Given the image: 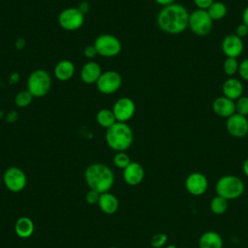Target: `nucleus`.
Here are the masks:
<instances>
[{
    "mask_svg": "<svg viewBox=\"0 0 248 248\" xmlns=\"http://www.w3.org/2000/svg\"><path fill=\"white\" fill-rule=\"evenodd\" d=\"M189 16L190 14L183 5L172 3L161 9L157 16V24L168 34H180L188 27Z\"/></svg>",
    "mask_w": 248,
    "mask_h": 248,
    "instance_id": "1",
    "label": "nucleus"
},
{
    "mask_svg": "<svg viewBox=\"0 0 248 248\" xmlns=\"http://www.w3.org/2000/svg\"><path fill=\"white\" fill-rule=\"evenodd\" d=\"M84 178L88 187L99 194L108 192L114 182L112 170L102 163L89 165L84 171Z\"/></svg>",
    "mask_w": 248,
    "mask_h": 248,
    "instance_id": "2",
    "label": "nucleus"
},
{
    "mask_svg": "<svg viewBox=\"0 0 248 248\" xmlns=\"http://www.w3.org/2000/svg\"><path fill=\"white\" fill-rule=\"evenodd\" d=\"M106 140L112 150L117 152L125 151L133 142V131L126 122L116 121L107 129Z\"/></svg>",
    "mask_w": 248,
    "mask_h": 248,
    "instance_id": "3",
    "label": "nucleus"
},
{
    "mask_svg": "<svg viewBox=\"0 0 248 248\" xmlns=\"http://www.w3.org/2000/svg\"><path fill=\"white\" fill-rule=\"evenodd\" d=\"M27 90L35 98H41L46 96L51 87L50 75L42 69L33 71L27 78Z\"/></svg>",
    "mask_w": 248,
    "mask_h": 248,
    "instance_id": "4",
    "label": "nucleus"
},
{
    "mask_svg": "<svg viewBox=\"0 0 248 248\" xmlns=\"http://www.w3.org/2000/svg\"><path fill=\"white\" fill-rule=\"evenodd\" d=\"M244 184L235 175H224L216 183V192L226 200H233L242 195Z\"/></svg>",
    "mask_w": 248,
    "mask_h": 248,
    "instance_id": "5",
    "label": "nucleus"
},
{
    "mask_svg": "<svg viewBox=\"0 0 248 248\" xmlns=\"http://www.w3.org/2000/svg\"><path fill=\"white\" fill-rule=\"evenodd\" d=\"M213 20L206 10L196 9L190 14L188 27L195 35L199 37H205L211 32Z\"/></svg>",
    "mask_w": 248,
    "mask_h": 248,
    "instance_id": "6",
    "label": "nucleus"
},
{
    "mask_svg": "<svg viewBox=\"0 0 248 248\" xmlns=\"http://www.w3.org/2000/svg\"><path fill=\"white\" fill-rule=\"evenodd\" d=\"M93 45L98 54L105 57L116 56L122 49L120 40L111 34H101L95 39Z\"/></svg>",
    "mask_w": 248,
    "mask_h": 248,
    "instance_id": "7",
    "label": "nucleus"
},
{
    "mask_svg": "<svg viewBox=\"0 0 248 248\" xmlns=\"http://www.w3.org/2000/svg\"><path fill=\"white\" fill-rule=\"evenodd\" d=\"M60 27L67 31H76L84 23V14L78 8H66L58 16Z\"/></svg>",
    "mask_w": 248,
    "mask_h": 248,
    "instance_id": "8",
    "label": "nucleus"
},
{
    "mask_svg": "<svg viewBox=\"0 0 248 248\" xmlns=\"http://www.w3.org/2000/svg\"><path fill=\"white\" fill-rule=\"evenodd\" d=\"M122 85V78L119 73L115 71H106L100 76L96 82L97 89L106 95L115 93Z\"/></svg>",
    "mask_w": 248,
    "mask_h": 248,
    "instance_id": "9",
    "label": "nucleus"
},
{
    "mask_svg": "<svg viewBox=\"0 0 248 248\" xmlns=\"http://www.w3.org/2000/svg\"><path fill=\"white\" fill-rule=\"evenodd\" d=\"M3 181L7 189L12 192H20L27 183V177L24 171L17 167L7 169L3 175Z\"/></svg>",
    "mask_w": 248,
    "mask_h": 248,
    "instance_id": "10",
    "label": "nucleus"
},
{
    "mask_svg": "<svg viewBox=\"0 0 248 248\" xmlns=\"http://www.w3.org/2000/svg\"><path fill=\"white\" fill-rule=\"evenodd\" d=\"M112 112L118 122H127L136 112V105L129 97L119 98L113 105Z\"/></svg>",
    "mask_w": 248,
    "mask_h": 248,
    "instance_id": "11",
    "label": "nucleus"
},
{
    "mask_svg": "<svg viewBox=\"0 0 248 248\" xmlns=\"http://www.w3.org/2000/svg\"><path fill=\"white\" fill-rule=\"evenodd\" d=\"M228 133L234 138H244L248 134V120L246 116L233 113L226 120Z\"/></svg>",
    "mask_w": 248,
    "mask_h": 248,
    "instance_id": "12",
    "label": "nucleus"
},
{
    "mask_svg": "<svg viewBox=\"0 0 248 248\" xmlns=\"http://www.w3.org/2000/svg\"><path fill=\"white\" fill-rule=\"evenodd\" d=\"M221 48L227 57L237 58L243 52V41L235 34H228L222 40Z\"/></svg>",
    "mask_w": 248,
    "mask_h": 248,
    "instance_id": "13",
    "label": "nucleus"
},
{
    "mask_svg": "<svg viewBox=\"0 0 248 248\" xmlns=\"http://www.w3.org/2000/svg\"><path fill=\"white\" fill-rule=\"evenodd\" d=\"M185 186L190 194L201 196L207 190V178L201 172H193L186 178Z\"/></svg>",
    "mask_w": 248,
    "mask_h": 248,
    "instance_id": "14",
    "label": "nucleus"
},
{
    "mask_svg": "<svg viewBox=\"0 0 248 248\" xmlns=\"http://www.w3.org/2000/svg\"><path fill=\"white\" fill-rule=\"evenodd\" d=\"M213 112L223 118H229L235 113V102L225 97L219 96L212 103Z\"/></svg>",
    "mask_w": 248,
    "mask_h": 248,
    "instance_id": "15",
    "label": "nucleus"
},
{
    "mask_svg": "<svg viewBox=\"0 0 248 248\" xmlns=\"http://www.w3.org/2000/svg\"><path fill=\"white\" fill-rule=\"evenodd\" d=\"M144 177L143 167L138 162H131L123 170V178L125 182L131 186L140 184Z\"/></svg>",
    "mask_w": 248,
    "mask_h": 248,
    "instance_id": "16",
    "label": "nucleus"
},
{
    "mask_svg": "<svg viewBox=\"0 0 248 248\" xmlns=\"http://www.w3.org/2000/svg\"><path fill=\"white\" fill-rule=\"evenodd\" d=\"M222 92H223V96L232 101H236L238 98L242 96L243 84L236 78H233V77L229 78L224 81L222 85Z\"/></svg>",
    "mask_w": 248,
    "mask_h": 248,
    "instance_id": "17",
    "label": "nucleus"
},
{
    "mask_svg": "<svg viewBox=\"0 0 248 248\" xmlns=\"http://www.w3.org/2000/svg\"><path fill=\"white\" fill-rule=\"evenodd\" d=\"M102 70L97 62L89 61L85 63L80 71V78L86 84L96 83L102 75Z\"/></svg>",
    "mask_w": 248,
    "mask_h": 248,
    "instance_id": "18",
    "label": "nucleus"
},
{
    "mask_svg": "<svg viewBox=\"0 0 248 248\" xmlns=\"http://www.w3.org/2000/svg\"><path fill=\"white\" fill-rule=\"evenodd\" d=\"M53 74L58 80L67 81L75 75V65L71 60H61L55 65Z\"/></svg>",
    "mask_w": 248,
    "mask_h": 248,
    "instance_id": "19",
    "label": "nucleus"
},
{
    "mask_svg": "<svg viewBox=\"0 0 248 248\" xmlns=\"http://www.w3.org/2000/svg\"><path fill=\"white\" fill-rule=\"evenodd\" d=\"M98 204L100 209L106 214H113L114 212L117 211L119 206L118 200L116 199V197L108 192L100 195Z\"/></svg>",
    "mask_w": 248,
    "mask_h": 248,
    "instance_id": "20",
    "label": "nucleus"
},
{
    "mask_svg": "<svg viewBox=\"0 0 248 248\" xmlns=\"http://www.w3.org/2000/svg\"><path fill=\"white\" fill-rule=\"evenodd\" d=\"M200 248H222L223 239L216 232H205L199 240Z\"/></svg>",
    "mask_w": 248,
    "mask_h": 248,
    "instance_id": "21",
    "label": "nucleus"
},
{
    "mask_svg": "<svg viewBox=\"0 0 248 248\" xmlns=\"http://www.w3.org/2000/svg\"><path fill=\"white\" fill-rule=\"evenodd\" d=\"M16 233L21 238H28L34 232V224L28 217L22 216L18 218L15 224Z\"/></svg>",
    "mask_w": 248,
    "mask_h": 248,
    "instance_id": "22",
    "label": "nucleus"
},
{
    "mask_svg": "<svg viewBox=\"0 0 248 248\" xmlns=\"http://www.w3.org/2000/svg\"><path fill=\"white\" fill-rule=\"evenodd\" d=\"M96 121L101 127L108 129L116 122V119L112 109L102 108L96 114Z\"/></svg>",
    "mask_w": 248,
    "mask_h": 248,
    "instance_id": "23",
    "label": "nucleus"
},
{
    "mask_svg": "<svg viewBox=\"0 0 248 248\" xmlns=\"http://www.w3.org/2000/svg\"><path fill=\"white\" fill-rule=\"evenodd\" d=\"M206 11L209 16L211 17V19L213 21H216V20H221L226 16L228 9L225 3L221 1H214L213 4Z\"/></svg>",
    "mask_w": 248,
    "mask_h": 248,
    "instance_id": "24",
    "label": "nucleus"
},
{
    "mask_svg": "<svg viewBox=\"0 0 248 248\" xmlns=\"http://www.w3.org/2000/svg\"><path fill=\"white\" fill-rule=\"evenodd\" d=\"M210 209L214 214H217V215L225 213L226 210L228 209V200L217 195L211 200Z\"/></svg>",
    "mask_w": 248,
    "mask_h": 248,
    "instance_id": "25",
    "label": "nucleus"
},
{
    "mask_svg": "<svg viewBox=\"0 0 248 248\" xmlns=\"http://www.w3.org/2000/svg\"><path fill=\"white\" fill-rule=\"evenodd\" d=\"M33 95L27 90H21L19 91L16 97H15V104L17 108H26L28 107L32 101H33Z\"/></svg>",
    "mask_w": 248,
    "mask_h": 248,
    "instance_id": "26",
    "label": "nucleus"
},
{
    "mask_svg": "<svg viewBox=\"0 0 248 248\" xmlns=\"http://www.w3.org/2000/svg\"><path fill=\"white\" fill-rule=\"evenodd\" d=\"M238 67L239 63L236 58H232V57H227L223 63V70L224 73L232 78L233 77L236 73H238Z\"/></svg>",
    "mask_w": 248,
    "mask_h": 248,
    "instance_id": "27",
    "label": "nucleus"
},
{
    "mask_svg": "<svg viewBox=\"0 0 248 248\" xmlns=\"http://www.w3.org/2000/svg\"><path fill=\"white\" fill-rule=\"evenodd\" d=\"M132 161L130 160V157L128 154H126L124 151L117 152L113 157V163L114 165L119 169H125Z\"/></svg>",
    "mask_w": 248,
    "mask_h": 248,
    "instance_id": "28",
    "label": "nucleus"
},
{
    "mask_svg": "<svg viewBox=\"0 0 248 248\" xmlns=\"http://www.w3.org/2000/svg\"><path fill=\"white\" fill-rule=\"evenodd\" d=\"M235 112L243 116L248 115V96H241L235 101Z\"/></svg>",
    "mask_w": 248,
    "mask_h": 248,
    "instance_id": "29",
    "label": "nucleus"
},
{
    "mask_svg": "<svg viewBox=\"0 0 248 248\" xmlns=\"http://www.w3.org/2000/svg\"><path fill=\"white\" fill-rule=\"evenodd\" d=\"M167 240H168L167 234L163 232H159L152 236L150 243H151V246L154 248H161L166 244Z\"/></svg>",
    "mask_w": 248,
    "mask_h": 248,
    "instance_id": "30",
    "label": "nucleus"
},
{
    "mask_svg": "<svg viewBox=\"0 0 248 248\" xmlns=\"http://www.w3.org/2000/svg\"><path fill=\"white\" fill-rule=\"evenodd\" d=\"M238 75L242 79L248 81V58H245L239 63Z\"/></svg>",
    "mask_w": 248,
    "mask_h": 248,
    "instance_id": "31",
    "label": "nucleus"
},
{
    "mask_svg": "<svg viewBox=\"0 0 248 248\" xmlns=\"http://www.w3.org/2000/svg\"><path fill=\"white\" fill-rule=\"evenodd\" d=\"M100 195L98 192L94 191V190H89L87 193H86V196H85V200L86 202L89 203V204H95V203H98L99 202V199H100Z\"/></svg>",
    "mask_w": 248,
    "mask_h": 248,
    "instance_id": "32",
    "label": "nucleus"
},
{
    "mask_svg": "<svg viewBox=\"0 0 248 248\" xmlns=\"http://www.w3.org/2000/svg\"><path fill=\"white\" fill-rule=\"evenodd\" d=\"M97 54H98V52H97V49H96V47L94 46V45H92V46H85L84 49H83V55H84L86 58H88V59H93V58H95Z\"/></svg>",
    "mask_w": 248,
    "mask_h": 248,
    "instance_id": "33",
    "label": "nucleus"
},
{
    "mask_svg": "<svg viewBox=\"0 0 248 248\" xmlns=\"http://www.w3.org/2000/svg\"><path fill=\"white\" fill-rule=\"evenodd\" d=\"M237 37L243 39L244 37H246L248 35V26H246L243 22L238 24L235 28V33H234Z\"/></svg>",
    "mask_w": 248,
    "mask_h": 248,
    "instance_id": "34",
    "label": "nucleus"
},
{
    "mask_svg": "<svg viewBox=\"0 0 248 248\" xmlns=\"http://www.w3.org/2000/svg\"><path fill=\"white\" fill-rule=\"evenodd\" d=\"M197 9L207 10L214 2V0H193Z\"/></svg>",
    "mask_w": 248,
    "mask_h": 248,
    "instance_id": "35",
    "label": "nucleus"
},
{
    "mask_svg": "<svg viewBox=\"0 0 248 248\" xmlns=\"http://www.w3.org/2000/svg\"><path fill=\"white\" fill-rule=\"evenodd\" d=\"M17 118H18V114H17V112L16 110H10L7 113V115H6V120L9 123L16 122L17 120Z\"/></svg>",
    "mask_w": 248,
    "mask_h": 248,
    "instance_id": "36",
    "label": "nucleus"
},
{
    "mask_svg": "<svg viewBox=\"0 0 248 248\" xmlns=\"http://www.w3.org/2000/svg\"><path fill=\"white\" fill-rule=\"evenodd\" d=\"M16 46L17 49L21 50L25 46V40L23 38H17V40L16 41Z\"/></svg>",
    "mask_w": 248,
    "mask_h": 248,
    "instance_id": "37",
    "label": "nucleus"
},
{
    "mask_svg": "<svg viewBox=\"0 0 248 248\" xmlns=\"http://www.w3.org/2000/svg\"><path fill=\"white\" fill-rule=\"evenodd\" d=\"M242 22L248 26V6H246L242 12Z\"/></svg>",
    "mask_w": 248,
    "mask_h": 248,
    "instance_id": "38",
    "label": "nucleus"
},
{
    "mask_svg": "<svg viewBox=\"0 0 248 248\" xmlns=\"http://www.w3.org/2000/svg\"><path fill=\"white\" fill-rule=\"evenodd\" d=\"M154 1L163 7H166V6H169L172 3H174V0H154Z\"/></svg>",
    "mask_w": 248,
    "mask_h": 248,
    "instance_id": "39",
    "label": "nucleus"
},
{
    "mask_svg": "<svg viewBox=\"0 0 248 248\" xmlns=\"http://www.w3.org/2000/svg\"><path fill=\"white\" fill-rule=\"evenodd\" d=\"M19 78V76L16 73H13L10 77V83H16Z\"/></svg>",
    "mask_w": 248,
    "mask_h": 248,
    "instance_id": "40",
    "label": "nucleus"
},
{
    "mask_svg": "<svg viewBox=\"0 0 248 248\" xmlns=\"http://www.w3.org/2000/svg\"><path fill=\"white\" fill-rule=\"evenodd\" d=\"M242 169H243V172L245 173V175L248 176V159H246V160L244 161Z\"/></svg>",
    "mask_w": 248,
    "mask_h": 248,
    "instance_id": "41",
    "label": "nucleus"
},
{
    "mask_svg": "<svg viewBox=\"0 0 248 248\" xmlns=\"http://www.w3.org/2000/svg\"><path fill=\"white\" fill-rule=\"evenodd\" d=\"M167 248H176V246L174 244H170V245L167 246Z\"/></svg>",
    "mask_w": 248,
    "mask_h": 248,
    "instance_id": "42",
    "label": "nucleus"
},
{
    "mask_svg": "<svg viewBox=\"0 0 248 248\" xmlns=\"http://www.w3.org/2000/svg\"><path fill=\"white\" fill-rule=\"evenodd\" d=\"M109 248H118V247H115V246H112V247H109Z\"/></svg>",
    "mask_w": 248,
    "mask_h": 248,
    "instance_id": "43",
    "label": "nucleus"
}]
</instances>
